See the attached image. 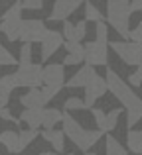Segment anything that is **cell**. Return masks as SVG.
<instances>
[{
  "label": "cell",
  "instance_id": "cell-1",
  "mask_svg": "<svg viewBox=\"0 0 142 155\" xmlns=\"http://www.w3.org/2000/svg\"><path fill=\"white\" fill-rule=\"evenodd\" d=\"M105 79H107L109 92H111V94L123 104V108L126 110V126L132 130L142 120V98L128 87V83H124V81L120 79V75L115 69H107Z\"/></svg>",
  "mask_w": 142,
  "mask_h": 155
},
{
  "label": "cell",
  "instance_id": "cell-2",
  "mask_svg": "<svg viewBox=\"0 0 142 155\" xmlns=\"http://www.w3.org/2000/svg\"><path fill=\"white\" fill-rule=\"evenodd\" d=\"M61 126H63L65 137H69L73 143H75V147L81 149L83 153H89V149L103 137V134H101L99 130H85L83 126L79 124V120H75L69 112H63Z\"/></svg>",
  "mask_w": 142,
  "mask_h": 155
},
{
  "label": "cell",
  "instance_id": "cell-3",
  "mask_svg": "<svg viewBox=\"0 0 142 155\" xmlns=\"http://www.w3.org/2000/svg\"><path fill=\"white\" fill-rule=\"evenodd\" d=\"M130 2L128 0H109L107 2V26H111L123 41H130Z\"/></svg>",
  "mask_w": 142,
  "mask_h": 155
},
{
  "label": "cell",
  "instance_id": "cell-4",
  "mask_svg": "<svg viewBox=\"0 0 142 155\" xmlns=\"http://www.w3.org/2000/svg\"><path fill=\"white\" fill-rule=\"evenodd\" d=\"M109 47L119 55L124 65H134L136 69L142 67V45L132 41H109Z\"/></svg>",
  "mask_w": 142,
  "mask_h": 155
},
{
  "label": "cell",
  "instance_id": "cell-5",
  "mask_svg": "<svg viewBox=\"0 0 142 155\" xmlns=\"http://www.w3.org/2000/svg\"><path fill=\"white\" fill-rule=\"evenodd\" d=\"M16 77H18V83L20 87H26L28 91H32V88H40L43 84V67L40 63H32V65H20L18 69H16Z\"/></svg>",
  "mask_w": 142,
  "mask_h": 155
},
{
  "label": "cell",
  "instance_id": "cell-6",
  "mask_svg": "<svg viewBox=\"0 0 142 155\" xmlns=\"http://www.w3.org/2000/svg\"><path fill=\"white\" fill-rule=\"evenodd\" d=\"M47 26L43 20H24L22 22V35H20V39H22V43H42L43 38L47 35Z\"/></svg>",
  "mask_w": 142,
  "mask_h": 155
},
{
  "label": "cell",
  "instance_id": "cell-7",
  "mask_svg": "<svg viewBox=\"0 0 142 155\" xmlns=\"http://www.w3.org/2000/svg\"><path fill=\"white\" fill-rule=\"evenodd\" d=\"M109 87H107V79H105L103 75H99L97 73L95 77H93L91 81H89V84L85 87V96H83V102L87 106L89 110L95 108V102L99 98H103L105 94H107Z\"/></svg>",
  "mask_w": 142,
  "mask_h": 155
},
{
  "label": "cell",
  "instance_id": "cell-8",
  "mask_svg": "<svg viewBox=\"0 0 142 155\" xmlns=\"http://www.w3.org/2000/svg\"><path fill=\"white\" fill-rule=\"evenodd\" d=\"M85 65L89 67H101L109 65V45H103L99 41H87L85 43Z\"/></svg>",
  "mask_w": 142,
  "mask_h": 155
},
{
  "label": "cell",
  "instance_id": "cell-9",
  "mask_svg": "<svg viewBox=\"0 0 142 155\" xmlns=\"http://www.w3.org/2000/svg\"><path fill=\"white\" fill-rule=\"evenodd\" d=\"M43 87H54V88H63L65 87V67L61 63H50L43 67Z\"/></svg>",
  "mask_w": 142,
  "mask_h": 155
},
{
  "label": "cell",
  "instance_id": "cell-10",
  "mask_svg": "<svg viewBox=\"0 0 142 155\" xmlns=\"http://www.w3.org/2000/svg\"><path fill=\"white\" fill-rule=\"evenodd\" d=\"M79 6H83L81 0H55L50 14V22H67V18Z\"/></svg>",
  "mask_w": 142,
  "mask_h": 155
},
{
  "label": "cell",
  "instance_id": "cell-11",
  "mask_svg": "<svg viewBox=\"0 0 142 155\" xmlns=\"http://www.w3.org/2000/svg\"><path fill=\"white\" fill-rule=\"evenodd\" d=\"M42 45V61H47L51 55H55L63 45H65V38H63L61 31H55V30H50L47 35L43 38V41L40 43Z\"/></svg>",
  "mask_w": 142,
  "mask_h": 155
},
{
  "label": "cell",
  "instance_id": "cell-12",
  "mask_svg": "<svg viewBox=\"0 0 142 155\" xmlns=\"http://www.w3.org/2000/svg\"><path fill=\"white\" fill-rule=\"evenodd\" d=\"M20 104L24 106V110H43L47 108V98L43 96L42 88H32L20 96Z\"/></svg>",
  "mask_w": 142,
  "mask_h": 155
},
{
  "label": "cell",
  "instance_id": "cell-13",
  "mask_svg": "<svg viewBox=\"0 0 142 155\" xmlns=\"http://www.w3.org/2000/svg\"><path fill=\"white\" fill-rule=\"evenodd\" d=\"M63 49H65V57H63V61H61L63 67H73V65L85 63V47L81 45V43L65 41Z\"/></svg>",
  "mask_w": 142,
  "mask_h": 155
},
{
  "label": "cell",
  "instance_id": "cell-14",
  "mask_svg": "<svg viewBox=\"0 0 142 155\" xmlns=\"http://www.w3.org/2000/svg\"><path fill=\"white\" fill-rule=\"evenodd\" d=\"M95 75H97V71H95L93 67L83 65V67H81L79 71H77L75 75L71 77V79H67L65 87H67V88H85V87L89 84V81H91Z\"/></svg>",
  "mask_w": 142,
  "mask_h": 155
},
{
  "label": "cell",
  "instance_id": "cell-15",
  "mask_svg": "<svg viewBox=\"0 0 142 155\" xmlns=\"http://www.w3.org/2000/svg\"><path fill=\"white\" fill-rule=\"evenodd\" d=\"M22 22L24 20H6L0 22V34L8 39V41H18L22 35Z\"/></svg>",
  "mask_w": 142,
  "mask_h": 155
},
{
  "label": "cell",
  "instance_id": "cell-16",
  "mask_svg": "<svg viewBox=\"0 0 142 155\" xmlns=\"http://www.w3.org/2000/svg\"><path fill=\"white\" fill-rule=\"evenodd\" d=\"M0 145L8 153H22V149H20V134L14 132V130L0 132Z\"/></svg>",
  "mask_w": 142,
  "mask_h": 155
},
{
  "label": "cell",
  "instance_id": "cell-17",
  "mask_svg": "<svg viewBox=\"0 0 142 155\" xmlns=\"http://www.w3.org/2000/svg\"><path fill=\"white\" fill-rule=\"evenodd\" d=\"M42 137L51 145V149L57 155L65 149V134H63V130H51V132H46V130H43Z\"/></svg>",
  "mask_w": 142,
  "mask_h": 155
},
{
  "label": "cell",
  "instance_id": "cell-18",
  "mask_svg": "<svg viewBox=\"0 0 142 155\" xmlns=\"http://www.w3.org/2000/svg\"><path fill=\"white\" fill-rule=\"evenodd\" d=\"M20 122H24L28 130H40V126H43V110H22Z\"/></svg>",
  "mask_w": 142,
  "mask_h": 155
},
{
  "label": "cell",
  "instance_id": "cell-19",
  "mask_svg": "<svg viewBox=\"0 0 142 155\" xmlns=\"http://www.w3.org/2000/svg\"><path fill=\"white\" fill-rule=\"evenodd\" d=\"M63 122V110H57V108H43V126L42 128L46 132H51L55 130V126Z\"/></svg>",
  "mask_w": 142,
  "mask_h": 155
},
{
  "label": "cell",
  "instance_id": "cell-20",
  "mask_svg": "<svg viewBox=\"0 0 142 155\" xmlns=\"http://www.w3.org/2000/svg\"><path fill=\"white\" fill-rule=\"evenodd\" d=\"M126 147H128V151H132L136 155H142V130H128Z\"/></svg>",
  "mask_w": 142,
  "mask_h": 155
},
{
  "label": "cell",
  "instance_id": "cell-21",
  "mask_svg": "<svg viewBox=\"0 0 142 155\" xmlns=\"http://www.w3.org/2000/svg\"><path fill=\"white\" fill-rule=\"evenodd\" d=\"M105 153L107 155H128V151L120 145V141L115 136H111V134H107V137H105Z\"/></svg>",
  "mask_w": 142,
  "mask_h": 155
},
{
  "label": "cell",
  "instance_id": "cell-22",
  "mask_svg": "<svg viewBox=\"0 0 142 155\" xmlns=\"http://www.w3.org/2000/svg\"><path fill=\"white\" fill-rule=\"evenodd\" d=\"M83 14H85V22H103L105 20V16H103V12L99 10V8L95 6L93 2H85L83 4Z\"/></svg>",
  "mask_w": 142,
  "mask_h": 155
},
{
  "label": "cell",
  "instance_id": "cell-23",
  "mask_svg": "<svg viewBox=\"0 0 142 155\" xmlns=\"http://www.w3.org/2000/svg\"><path fill=\"white\" fill-rule=\"evenodd\" d=\"M91 114H93V120H95V126L101 134H107V114L103 112V108H91Z\"/></svg>",
  "mask_w": 142,
  "mask_h": 155
},
{
  "label": "cell",
  "instance_id": "cell-24",
  "mask_svg": "<svg viewBox=\"0 0 142 155\" xmlns=\"http://www.w3.org/2000/svg\"><path fill=\"white\" fill-rule=\"evenodd\" d=\"M20 134V149H28L32 143L36 141V137H38V130H22Z\"/></svg>",
  "mask_w": 142,
  "mask_h": 155
},
{
  "label": "cell",
  "instance_id": "cell-25",
  "mask_svg": "<svg viewBox=\"0 0 142 155\" xmlns=\"http://www.w3.org/2000/svg\"><path fill=\"white\" fill-rule=\"evenodd\" d=\"M2 20H22V2H14L2 12Z\"/></svg>",
  "mask_w": 142,
  "mask_h": 155
},
{
  "label": "cell",
  "instance_id": "cell-26",
  "mask_svg": "<svg viewBox=\"0 0 142 155\" xmlns=\"http://www.w3.org/2000/svg\"><path fill=\"white\" fill-rule=\"evenodd\" d=\"M95 35H97L95 41L103 43V45H109V26H107V22H105V20L95 24Z\"/></svg>",
  "mask_w": 142,
  "mask_h": 155
},
{
  "label": "cell",
  "instance_id": "cell-27",
  "mask_svg": "<svg viewBox=\"0 0 142 155\" xmlns=\"http://www.w3.org/2000/svg\"><path fill=\"white\" fill-rule=\"evenodd\" d=\"M16 65H20L18 59L0 43V67H16Z\"/></svg>",
  "mask_w": 142,
  "mask_h": 155
},
{
  "label": "cell",
  "instance_id": "cell-28",
  "mask_svg": "<svg viewBox=\"0 0 142 155\" xmlns=\"http://www.w3.org/2000/svg\"><path fill=\"white\" fill-rule=\"evenodd\" d=\"M77 110H87L83 98H77V96H71L63 102V112H77Z\"/></svg>",
  "mask_w": 142,
  "mask_h": 155
},
{
  "label": "cell",
  "instance_id": "cell-29",
  "mask_svg": "<svg viewBox=\"0 0 142 155\" xmlns=\"http://www.w3.org/2000/svg\"><path fill=\"white\" fill-rule=\"evenodd\" d=\"M0 87L6 88V91H10V92L14 91V88H18L20 83H18V77H16V73H8V75L0 77Z\"/></svg>",
  "mask_w": 142,
  "mask_h": 155
},
{
  "label": "cell",
  "instance_id": "cell-30",
  "mask_svg": "<svg viewBox=\"0 0 142 155\" xmlns=\"http://www.w3.org/2000/svg\"><path fill=\"white\" fill-rule=\"evenodd\" d=\"M120 108H113L111 112H107V134H111L113 130L119 126V118H120Z\"/></svg>",
  "mask_w": 142,
  "mask_h": 155
},
{
  "label": "cell",
  "instance_id": "cell-31",
  "mask_svg": "<svg viewBox=\"0 0 142 155\" xmlns=\"http://www.w3.org/2000/svg\"><path fill=\"white\" fill-rule=\"evenodd\" d=\"M61 34H63V38H65V41H69V43H79V41H77V34H75V24H71L69 20H67V22H63Z\"/></svg>",
  "mask_w": 142,
  "mask_h": 155
},
{
  "label": "cell",
  "instance_id": "cell-32",
  "mask_svg": "<svg viewBox=\"0 0 142 155\" xmlns=\"http://www.w3.org/2000/svg\"><path fill=\"white\" fill-rule=\"evenodd\" d=\"M18 63L22 65V67H24V65H32V45H30V43H22ZM20 65H18V67H20Z\"/></svg>",
  "mask_w": 142,
  "mask_h": 155
},
{
  "label": "cell",
  "instance_id": "cell-33",
  "mask_svg": "<svg viewBox=\"0 0 142 155\" xmlns=\"http://www.w3.org/2000/svg\"><path fill=\"white\" fill-rule=\"evenodd\" d=\"M140 84H142V67H138L134 73L128 75V87L130 88H138Z\"/></svg>",
  "mask_w": 142,
  "mask_h": 155
},
{
  "label": "cell",
  "instance_id": "cell-34",
  "mask_svg": "<svg viewBox=\"0 0 142 155\" xmlns=\"http://www.w3.org/2000/svg\"><path fill=\"white\" fill-rule=\"evenodd\" d=\"M43 2L42 0H22V10H42Z\"/></svg>",
  "mask_w": 142,
  "mask_h": 155
},
{
  "label": "cell",
  "instance_id": "cell-35",
  "mask_svg": "<svg viewBox=\"0 0 142 155\" xmlns=\"http://www.w3.org/2000/svg\"><path fill=\"white\" fill-rule=\"evenodd\" d=\"M75 34H77V41L81 43V39H85V35H87V22L85 20L75 24Z\"/></svg>",
  "mask_w": 142,
  "mask_h": 155
},
{
  "label": "cell",
  "instance_id": "cell-36",
  "mask_svg": "<svg viewBox=\"0 0 142 155\" xmlns=\"http://www.w3.org/2000/svg\"><path fill=\"white\" fill-rule=\"evenodd\" d=\"M0 120H4V122H12V124H16V126L20 124L18 118L12 116V112H10V108H8V106H6V108H0Z\"/></svg>",
  "mask_w": 142,
  "mask_h": 155
},
{
  "label": "cell",
  "instance_id": "cell-37",
  "mask_svg": "<svg viewBox=\"0 0 142 155\" xmlns=\"http://www.w3.org/2000/svg\"><path fill=\"white\" fill-rule=\"evenodd\" d=\"M42 92H43V96L47 98V102H51V100L55 98V96L61 92V88H54V87H42Z\"/></svg>",
  "mask_w": 142,
  "mask_h": 155
},
{
  "label": "cell",
  "instance_id": "cell-38",
  "mask_svg": "<svg viewBox=\"0 0 142 155\" xmlns=\"http://www.w3.org/2000/svg\"><path fill=\"white\" fill-rule=\"evenodd\" d=\"M130 41L132 43H140L142 45V22L134 28V30H130Z\"/></svg>",
  "mask_w": 142,
  "mask_h": 155
},
{
  "label": "cell",
  "instance_id": "cell-39",
  "mask_svg": "<svg viewBox=\"0 0 142 155\" xmlns=\"http://www.w3.org/2000/svg\"><path fill=\"white\" fill-rule=\"evenodd\" d=\"M10 96H12L10 91H6V88L0 87V108H6V106H8V102H10Z\"/></svg>",
  "mask_w": 142,
  "mask_h": 155
},
{
  "label": "cell",
  "instance_id": "cell-40",
  "mask_svg": "<svg viewBox=\"0 0 142 155\" xmlns=\"http://www.w3.org/2000/svg\"><path fill=\"white\" fill-rule=\"evenodd\" d=\"M130 12H142V0H132L130 2Z\"/></svg>",
  "mask_w": 142,
  "mask_h": 155
},
{
  "label": "cell",
  "instance_id": "cell-41",
  "mask_svg": "<svg viewBox=\"0 0 142 155\" xmlns=\"http://www.w3.org/2000/svg\"><path fill=\"white\" fill-rule=\"evenodd\" d=\"M40 155H57V153H55V151H42Z\"/></svg>",
  "mask_w": 142,
  "mask_h": 155
},
{
  "label": "cell",
  "instance_id": "cell-42",
  "mask_svg": "<svg viewBox=\"0 0 142 155\" xmlns=\"http://www.w3.org/2000/svg\"><path fill=\"white\" fill-rule=\"evenodd\" d=\"M85 155H97V153H93V151H89V153H85Z\"/></svg>",
  "mask_w": 142,
  "mask_h": 155
},
{
  "label": "cell",
  "instance_id": "cell-43",
  "mask_svg": "<svg viewBox=\"0 0 142 155\" xmlns=\"http://www.w3.org/2000/svg\"><path fill=\"white\" fill-rule=\"evenodd\" d=\"M67 155H73V153H67Z\"/></svg>",
  "mask_w": 142,
  "mask_h": 155
},
{
  "label": "cell",
  "instance_id": "cell-44",
  "mask_svg": "<svg viewBox=\"0 0 142 155\" xmlns=\"http://www.w3.org/2000/svg\"><path fill=\"white\" fill-rule=\"evenodd\" d=\"M0 18H2V14H0Z\"/></svg>",
  "mask_w": 142,
  "mask_h": 155
}]
</instances>
